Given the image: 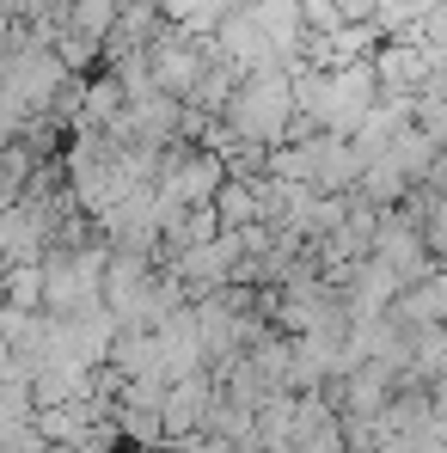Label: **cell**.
I'll list each match as a JSON object with an SVG mask.
<instances>
[{"instance_id":"5b68a950","label":"cell","mask_w":447,"mask_h":453,"mask_svg":"<svg viewBox=\"0 0 447 453\" xmlns=\"http://www.w3.org/2000/svg\"><path fill=\"white\" fill-rule=\"evenodd\" d=\"M117 6L123 0H68V31H80V37H92V43H104V31L117 25Z\"/></svg>"},{"instance_id":"7a4b0ae2","label":"cell","mask_w":447,"mask_h":453,"mask_svg":"<svg viewBox=\"0 0 447 453\" xmlns=\"http://www.w3.org/2000/svg\"><path fill=\"white\" fill-rule=\"evenodd\" d=\"M239 233L233 226H215L209 239H197V245H184L178 257H166V270L178 276V288L197 301V295H215L227 282H239Z\"/></svg>"},{"instance_id":"6da1fadb","label":"cell","mask_w":447,"mask_h":453,"mask_svg":"<svg viewBox=\"0 0 447 453\" xmlns=\"http://www.w3.org/2000/svg\"><path fill=\"white\" fill-rule=\"evenodd\" d=\"M215 123H221L233 142H245V148H258V153L282 148L295 135V86H289V68L239 74Z\"/></svg>"},{"instance_id":"277c9868","label":"cell","mask_w":447,"mask_h":453,"mask_svg":"<svg viewBox=\"0 0 447 453\" xmlns=\"http://www.w3.org/2000/svg\"><path fill=\"white\" fill-rule=\"evenodd\" d=\"M405 331H429V325H447V264H435L429 276H417V282H405L398 288V301L386 306Z\"/></svg>"},{"instance_id":"8992f818","label":"cell","mask_w":447,"mask_h":453,"mask_svg":"<svg viewBox=\"0 0 447 453\" xmlns=\"http://www.w3.org/2000/svg\"><path fill=\"white\" fill-rule=\"evenodd\" d=\"M411 123L435 142V148H447V92H435V98H417L411 104Z\"/></svg>"},{"instance_id":"3957f363","label":"cell","mask_w":447,"mask_h":453,"mask_svg":"<svg viewBox=\"0 0 447 453\" xmlns=\"http://www.w3.org/2000/svg\"><path fill=\"white\" fill-rule=\"evenodd\" d=\"M368 257H380V264H386L398 282H417V276H429V270H435V257H429L423 233H417V221H411L405 209H386V215H380Z\"/></svg>"}]
</instances>
